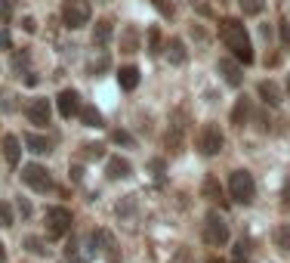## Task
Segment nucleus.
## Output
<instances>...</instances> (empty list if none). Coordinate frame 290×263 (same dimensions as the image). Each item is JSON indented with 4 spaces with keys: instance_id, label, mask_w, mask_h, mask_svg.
Returning a JSON list of instances; mask_svg holds the SVG:
<instances>
[{
    "instance_id": "29",
    "label": "nucleus",
    "mask_w": 290,
    "mask_h": 263,
    "mask_svg": "<svg viewBox=\"0 0 290 263\" xmlns=\"http://www.w3.org/2000/svg\"><path fill=\"white\" fill-rule=\"evenodd\" d=\"M16 217H12V207L6 201H0V226H12Z\"/></svg>"
},
{
    "instance_id": "23",
    "label": "nucleus",
    "mask_w": 290,
    "mask_h": 263,
    "mask_svg": "<svg viewBox=\"0 0 290 263\" xmlns=\"http://www.w3.org/2000/svg\"><path fill=\"white\" fill-rule=\"evenodd\" d=\"M247 118H250V102H247V99H238V105L232 109V124H234V127H244Z\"/></svg>"
},
{
    "instance_id": "4",
    "label": "nucleus",
    "mask_w": 290,
    "mask_h": 263,
    "mask_svg": "<svg viewBox=\"0 0 290 263\" xmlns=\"http://www.w3.org/2000/svg\"><path fill=\"white\" fill-rule=\"evenodd\" d=\"M186 133H188V112L186 109H176L170 115V127H167V149L170 152H182Z\"/></svg>"
},
{
    "instance_id": "38",
    "label": "nucleus",
    "mask_w": 290,
    "mask_h": 263,
    "mask_svg": "<svg viewBox=\"0 0 290 263\" xmlns=\"http://www.w3.org/2000/svg\"><path fill=\"white\" fill-rule=\"evenodd\" d=\"M278 25H281V41L290 44V22H278Z\"/></svg>"
},
{
    "instance_id": "20",
    "label": "nucleus",
    "mask_w": 290,
    "mask_h": 263,
    "mask_svg": "<svg viewBox=\"0 0 290 263\" xmlns=\"http://www.w3.org/2000/svg\"><path fill=\"white\" fill-rule=\"evenodd\" d=\"M272 241H275V248L290 251V223H278L275 229H272Z\"/></svg>"
},
{
    "instance_id": "12",
    "label": "nucleus",
    "mask_w": 290,
    "mask_h": 263,
    "mask_svg": "<svg viewBox=\"0 0 290 263\" xmlns=\"http://www.w3.org/2000/svg\"><path fill=\"white\" fill-rule=\"evenodd\" d=\"M220 75H222V81L228 84V87H241L244 84V72H241V65H238V59H220Z\"/></svg>"
},
{
    "instance_id": "32",
    "label": "nucleus",
    "mask_w": 290,
    "mask_h": 263,
    "mask_svg": "<svg viewBox=\"0 0 290 263\" xmlns=\"http://www.w3.org/2000/svg\"><path fill=\"white\" fill-rule=\"evenodd\" d=\"M234 263H247V244L244 241L234 244Z\"/></svg>"
},
{
    "instance_id": "42",
    "label": "nucleus",
    "mask_w": 290,
    "mask_h": 263,
    "mask_svg": "<svg viewBox=\"0 0 290 263\" xmlns=\"http://www.w3.org/2000/svg\"><path fill=\"white\" fill-rule=\"evenodd\" d=\"M287 96H290V78H287Z\"/></svg>"
},
{
    "instance_id": "25",
    "label": "nucleus",
    "mask_w": 290,
    "mask_h": 263,
    "mask_svg": "<svg viewBox=\"0 0 290 263\" xmlns=\"http://www.w3.org/2000/svg\"><path fill=\"white\" fill-rule=\"evenodd\" d=\"M241 4V13L244 16H260L266 10V0H238Z\"/></svg>"
},
{
    "instance_id": "16",
    "label": "nucleus",
    "mask_w": 290,
    "mask_h": 263,
    "mask_svg": "<svg viewBox=\"0 0 290 263\" xmlns=\"http://www.w3.org/2000/svg\"><path fill=\"white\" fill-rule=\"evenodd\" d=\"M260 99H262L266 105H281V102H284L281 87H278L275 81H262V84H260Z\"/></svg>"
},
{
    "instance_id": "9",
    "label": "nucleus",
    "mask_w": 290,
    "mask_h": 263,
    "mask_svg": "<svg viewBox=\"0 0 290 263\" xmlns=\"http://www.w3.org/2000/svg\"><path fill=\"white\" fill-rule=\"evenodd\" d=\"M96 251H99V238H96V232H93L86 244H80L78 238H71V241H68V248H65V257H68L71 263H90Z\"/></svg>"
},
{
    "instance_id": "28",
    "label": "nucleus",
    "mask_w": 290,
    "mask_h": 263,
    "mask_svg": "<svg viewBox=\"0 0 290 263\" xmlns=\"http://www.w3.org/2000/svg\"><path fill=\"white\" fill-rule=\"evenodd\" d=\"M112 139H114L118 146H126V149H133V146H136V139H133L130 133H126V130H114V133H112Z\"/></svg>"
},
{
    "instance_id": "40",
    "label": "nucleus",
    "mask_w": 290,
    "mask_h": 263,
    "mask_svg": "<svg viewBox=\"0 0 290 263\" xmlns=\"http://www.w3.org/2000/svg\"><path fill=\"white\" fill-rule=\"evenodd\" d=\"M0 263H6V248H4V241H0Z\"/></svg>"
},
{
    "instance_id": "2",
    "label": "nucleus",
    "mask_w": 290,
    "mask_h": 263,
    "mask_svg": "<svg viewBox=\"0 0 290 263\" xmlns=\"http://www.w3.org/2000/svg\"><path fill=\"white\" fill-rule=\"evenodd\" d=\"M228 195H232V201H238V204H250L253 198H256V180H253L250 170H232Z\"/></svg>"
},
{
    "instance_id": "37",
    "label": "nucleus",
    "mask_w": 290,
    "mask_h": 263,
    "mask_svg": "<svg viewBox=\"0 0 290 263\" xmlns=\"http://www.w3.org/2000/svg\"><path fill=\"white\" fill-rule=\"evenodd\" d=\"M281 207L284 210H290V183L284 186V192H281Z\"/></svg>"
},
{
    "instance_id": "36",
    "label": "nucleus",
    "mask_w": 290,
    "mask_h": 263,
    "mask_svg": "<svg viewBox=\"0 0 290 263\" xmlns=\"http://www.w3.org/2000/svg\"><path fill=\"white\" fill-rule=\"evenodd\" d=\"M22 28H25L28 34H34V31H38V22H34L31 16H25V19H22Z\"/></svg>"
},
{
    "instance_id": "22",
    "label": "nucleus",
    "mask_w": 290,
    "mask_h": 263,
    "mask_svg": "<svg viewBox=\"0 0 290 263\" xmlns=\"http://www.w3.org/2000/svg\"><path fill=\"white\" fill-rule=\"evenodd\" d=\"M201 195L210 198V201H220V198H222V186H220V180H216V177H207V180L201 183Z\"/></svg>"
},
{
    "instance_id": "30",
    "label": "nucleus",
    "mask_w": 290,
    "mask_h": 263,
    "mask_svg": "<svg viewBox=\"0 0 290 263\" xmlns=\"http://www.w3.org/2000/svg\"><path fill=\"white\" fill-rule=\"evenodd\" d=\"M152 7L164 16V19H170V16H173V4H170V0H152Z\"/></svg>"
},
{
    "instance_id": "27",
    "label": "nucleus",
    "mask_w": 290,
    "mask_h": 263,
    "mask_svg": "<svg viewBox=\"0 0 290 263\" xmlns=\"http://www.w3.org/2000/svg\"><path fill=\"white\" fill-rule=\"evenodd\" d=\"M22 244H25V251H31V254H38V257H44V254H46V244H44V241H40L38 235H28V238H25Z\"/></svg>"
},
{
    "instance_id": "5",
    "label": "nucleus",
    "mask_w": 290,
    "mask_h": 263,
    "mask_svg": "<svg viewBox=\"0 0 290 263\" xmlns=\"http://www.w3.org/2000/svg\"><path fill=\"white\" fill-rule=\"evenodd\" d=\"M204 241L210 244V248L228 244V223H226L222 214H216V210H210L207 220H204Z\"/></svg>"
},
{
    "instance_id": "41",
    "label": "nucleus",
    "mask_w": 290,
    "mask_h": 263,
    "mask_svg": "<svg viewBox=\"0 0 290 263\" xmlns=\"http://www.w3.org/2000/svg\"><path fill=\"white\" fill-rule=\"evenodd\" d=\"M207 263H222V260H220V257H210V260H207Z\"/></svg>"
},
{
    "instance_id": "8",
    "label": "nucleus",
    "mask_w": 290,
    "mask_h": 263,
    "mask_svg": "<svg viewBox=\"0 0 290 263\" xmlns=\"http://www.w3.org/2000/svg\"><path fill=\"white\" fill-rule=\"evenodd\" d=\"M22 183H28L34 192H50L52 189V177L44 164H25L22 167Z\"/></svg>"
},
{
    "instance_id": "17",
    "label": "nucleus",
    "mask_w": 290,
    "mask_h": 263,
    "mask_svg": "<svg viewBox=\"0 0 290 263\" xmlns=\"http://www.w3.org/2000/svg\"><path fill=\"white\" fill-rule=\"evenodd\" d=\"M118 84H120V90H126V93L136 90V87H139V68L136 65H124L118 72Z\"/></svg>"
},
{
    "instance_id": "3",
    "label": "nucleus",
    "mask_w": 290,
    "mask_h": 263,
    "mask_svg": "<svg viewBox=\"0 0 290 263\" xmlns=\"http://www.w3.org/2000/svg\"><path fill=\"white\" fill-rule=\"evenodd\" d=\"M90 16H93V4H90V0H65L62 4V22L71 31L90 25Z\"/></svg>"
},
{
    "instance_id": "14",
    "label": "nucleus",
    "mask_w": 290,
    "mask_h": 263,
    "mask_svg": "<svg viewBox=\"0 0 290 263\" xmlns=\"http://www.w3.org/2000/svg\"><path fill=\"white\" fill-rule=\"evenodd\" d=\"M4 158L10 167H19V158H22V143L19 136H4Z\"/></svg>"
},
{
    "instance_id": "35",
    "label": "nucleus",
    "mask_w": 290,
    "mask_h": 263,
    "mask_svg": "<svg viewBox=\"0 0 290 263\" xmlns=\"http://www.w3.org/2000/svg\"><path fill=\"white\" fill-rule=\"evenodd\" d=\"M16 207H19V214H22V217H31V204H28L25 198H19V201H16Z\"/></svg>"
},
{
    "instance_id": "21",
    "label": "nucleus",
    "mask_w": 290,
    "mask_h": 263,
    "mask_svg": "<svg viewBox=\"0 0 290 263\" xmlns=\"http://www.w3.org/2000/svg\"><path fill=\"white\" fill-rule=\"evenodd\" d=\"M78 118L84 121V127H102V112L96 109V105H80Z\"/></svg>"
},
{
    "instance_id": "1",
    "label": "nucleus",
    "mask_w": 290,
    "mask_h": 263,
    "mask_svg": "<svg viewBox=\"0 0 290 263\" xmlns=\"http://www.w3.org/2000/svg\"><path fill=\"white\" fill-rule=\"evenodd\" d=\"M220 38H222V44L232 50V56L238 59V62H244V65L253 62L250 34H247V28H244L238 19H222V22H220Z\"/></svg>"
},
{
    "instance_id": "10",
    "label": "nucleus",
    "mask_w": 290,
    "mask_h": 263,
    "mask_svg": "<svg viewBox=\"0 0 290 263\" xmlns=\"http://www.w3.org/2000/svg\"><path fill=\"white\" fill-rule=\"evenodd\" d=\"M50 115H52L50 99H31V102L25 105V118L31 121L34 127H46V124H50Z\"/></svg>"
},
{
    "instance_id": "7",
    "label": "nucleus",
    "mask_w": 290,
    "mask_h": 263,
    "mask_svg": "<svg viewBox=\"0 0 290 263\" xmlns=\"http://www.w3.org/2000/svg\"><path fill=\"white\" fill-rule=\"evenodd\" d=\"M222 146H226V133H222V127L213 124V121H210V124H204L201 133H198V149H201V155H220Z\"/></svg>"
},
{
    "instance_id": "34",
    "label": "nucleus",
    "mask_w": 290,
    "mask_h": 263,
    "mask_svg": "<svg viewBox=\"0 0 290 263\" xmlns=\"http://www.w3.org/2000/svg\"><path fill=\"white\" fill-rule=\"evenodd\" d=\"M12 47V38H10V31L0 28V50H10Z\"/></svg>"
},
{
    "instance_id": "18",
    "label": "nucleus",
    "mask_w": 290,
    "mask_h": 263,
    "mask_svg": "<svg viewBox=\"0 0 290 263\" xmlns=\"http://www.w3.org/2000/svg\"><path fill=\"white\" fill-rule=\"evenodd\" d=\"M112 34H114V25L108 22V19L96 22V28H93V47H108V41H112Z\"/></svg>"
},
{
    "instance_id": "31",
    "label": "nucleus",
    "mask_w": 290,
    "mask_h": 263,
    "mask_svg": "<svg viewBox=\"0 0 290 263\" xmlns=\"http://www.w3.org/2000/svg\"><path fill=\"white\" fill-rule=\"evenodd\" d=\"M102 68H108V56H105V53H102V56H99V62L93 59V62L86 65V72H90V75H96V72H102Z\"/></svg>"
},
{
    "instance_id": "24",
    "label": "nucleus",
    "mask_w": 290,
    "mask_h": 263,
    "mask_svg": "<svg viewBox=\"0 0 290 263\" xmlns=\"http://www.w3.org/2000/svg\"><path fill=\"white\" fill-rule=\"evenodd\" d=\"M160 50H164V41H160V28H148V53H152V56H158V53Z\"/></svg>"
},
{
    "instance_id": "26",
    "label": "nucleus",
    "mask_w": 290,
    "mask_h": 263,
    "mask_svg": "<svg viewBox=\"0 0 290 263\" xmlns=\"http://www.w3.org/2000/svg\"><path fill=\"white\" fill-rule=\"evenodd\" d=\"M84 158L86 161H99V158H105V146L102 143H86L84 146Z\"/></svg>"
},
{
    "instance_id": "33",
    "label": "nucleus",
    "mask_w": 290,
    "mask_h": 263,
    "mask_svg": "<svg viewBox=\"0 0 290 263\" xmlns=\"http://www.w3.org/2000/svg\"><path fill=\"white\" fill-rule=\"evenodd\" d=\"M10 10H12V0H0V22L10 19Z\"/></svg>"
},
{
    "instance_id": "15",
    "label": "nucleus",
    "mask_w": 290,
    "mask_h": 263,
    "mask_svg": "<svg viewBox=\"0 0 290 263\" xmlns=\"http://www.w3.org/2000/svg\"><path fill=\"white\" fill-rule=\"evenodd\" d=\"M167 59H170V65H186L188 62V50H186V44L182 41H179V38H173L167 47Z\"/></svg>"
},
{
    "instance_id": "6",
    "label": "nucleus",
    "mask_w": 290,
    "mask_h": 263,
    "mask_svg": "<svg viewBox=\"0 0 290 263\" xmlns=\"http://www.w3.org/2000/svg\"><path fill=\"white\" fill-rule=\"evenodd\" d=\"M71 223H74V217H71V210L56 204L46 210V235L50 238H65L71 232Z\"/></svg>"
},
{
    "instance_id": "13",
    "label": "nucleus",
    "mask_w": 290,
    "mask_h": 263,
    "mask_svg": "<svg viewBox=\"0 0 290 263\" xmlns=\"http://www.w3.org/2000/svg\"><path fill=\"white\" fill-rule=\"evenodd\" d=\"M105 173H108V180H126L133 173V164L126 161V158H120V155H112L105 161Z\"/></svg>"
},
{
    "instance_id": "11",
    "label": "nucleus",
    "mask_w": 290,
    "mask_h": 263,
    "mask_svg": "<svg viewBox=\"0 0 290 263\" xmlns=\"http://www.w3.org/2000/svg\"><path fill=\"white\" fill-rule=\"evenodd\" d=\"M80 96H78V90H62L59 93V99H56V109H59V115L62 118H74V115H80Z\"/></svg>"
},
{
    "instance_id": "19",
    "label": "nucleus",
    "mask_w": 290,
    "mask_h": 263,
    "mask_svg": "<svg viewBox=\"0 0 290 263\" xmlns=\"http://www.w3.org/2000/svg\"><path fill=\"white\" fill-rule=\"evenodd\" d=\"M22 143L28 146V152H34V155H46L52 146H50V139L46 136H38V133H25L22 136Z\"/></svg>"
},
{
    "instance_id": "39",
    "label": "nucleus",
    "mask_w": 290,
    "mask_h": 263,
    "mask_svg": "<svg viewBox=\"0 0 290 263\" xmlns=\"http://www.w3.org/2000/svg\"><path fill=\"white\" fill-rule=\"evenodd\" d=\"M71 180L80 183V180H84V170H80V167H71Z\"/></svg>"
}]
</instances>
